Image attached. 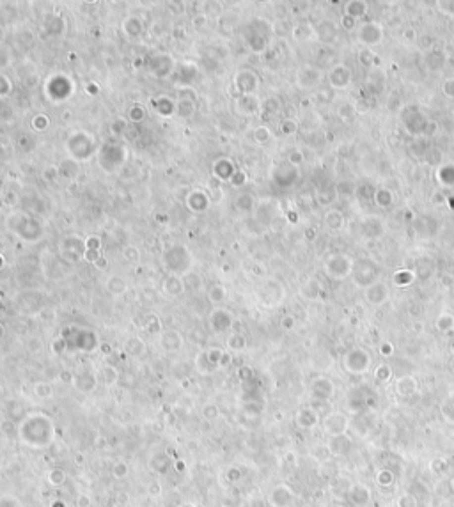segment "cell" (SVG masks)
<instances>
[{
    "label": "cell",
    "instance_id": "6da1fadb",
    "mask_svg": "<svg viewBox=\"0 0 454 507\" xmlns=\"http://www.w3.org/2000/svg\"><path fill=\"white\" fill-rule=\"evenodd\" d=\"M346 429H348V418H346V415L341 413V411L330 413L325 418V422H323V431H325V435L332 436V438L344 436Z\"/></svg>",
    "mask_w": 454,
    "mask_h": 507
},
{
    "label": "cell",
    "instance_id": "7a4b0ae2",
    "mask_svg": "<svg viewBox=\"0 0 454 507\" xmlns=\"http://www.w3.org/2000/svg\"><path fill=\"white\" fill-rule=\"evenodd\" d=\"M348 499H350V502H352L353 506L364 507V506H367V504H369L371 491H369V488L365 486V484L355 482V484H352V486H350V490H348Z\"/></svg>",
    "mask_w": 454,
    "mask_h": 507
},
{
    "label": "cell",
    "instance_id": "3957f363",
    "mask_svg": "<svg viewBox=\"0 0 454 507\" xmlns=\"http://www.w3.org/2000/svg\"><path fill=\"white\" fill-rule=\"evenodd\" d=\"M415 389H417V383H415V380H412V378H401V380L398 381V385H396V392L399 394V396H412L413 392H415Z\"/></svg>",
    "mask_w": 454,
    "mask_h": 507
},
{
    "label": "cell",
    "instance_id": "277c9868",
    "mask_svg": "<svg viewBox=\"0 0 454 507\" xmlns=\"http://www.w3.org/2000/svg\"><path fill=\"white\" fill-rule=\"evenodd\" d=\"M350 447H352V442H350L346 436H337V438H334V442H332L330 451L334 453V456H339V454L348 453Z\"/></svg>",
    "mask_w": 454,
    "mask_h": 507
},
{
    "label": "cell",
    "instance_id": "5b68a950",
    "mask_svg": "<svg viewBox=\"0 0 454 507\" xmlns=\"http://www.w3.org/2000/svg\"><path fill=\"white\" fill-rule=\"evenodd\" d=\"M429 470L437 473V475H444V473H447L451 470V465L446 457H433V459L429 461Z\"/></svg>",
    "mask_w": 454,
    "mask_h": 507
},
{
    "label": "cell",
    "instance_id": "8992f818",
    "mask_svg": "<svg viewBox=\"0 0 454 507\" xmlns=\"http://www.w3.org/2000/svg\"><path fill=\"white\" fill-rule=\"evenodd\" d=\"M396 506L398 507H419V502H417L415 495L408 493L406 491V493H403L398 500H396Z\"/></svg>",
    "mask_w": 454,
    "mask_h": 507
},
{
    "label": "cell",
    "instance_id": "52a82bcc",
    "mask_svg": "<svg viewBox=\"0 0 454 507\" xmlns=\"http://www.w3.org/2000/svg\"><path fill=\"white\" fill-rule=\"evenodd\" d=\"M442 415H444V418H446V420H449V422H454V396L447 398L446 403L442 405Z\"/></svg>",
    "mask_w": 454,
    "mask_h": 507
},
{
    "label": "cell",
    "instance_id": "ba28073f",
    "mask_svg": "<svg viewBox=\"0 0 454 507\" xmlns=\"http://www.w3.org/2000/svg\"><path fill=\"white\" fill-rule=\"evenodd\" d=\"M376 481H378V484H380V486L389 488L392 482H394V473L389 472V470H380V472H378V475H376Z\"/></svg>",
    "mask_w": 454,
    "mask_h": 507
},
{
    "label": "cell",
    "instance_id": "9c48e42d",
    "mask_svg": "<svg viewBox=\"0 0 454 507\" xmlns=\"http://www.w3.org/2000/svg\"><path fill=\"white\" fill-rule=\"evenodd\" d=\"M391 376V369L387 367V365H380L376 371V378L378 380H387V378Z\"/></svg>",
    "mask_w": 454,
    "mask_h": 507
},
{
    "label": "cell",
    "instance_id": "30bf717a",
    "mask_svg": "<svg viewBox=\"0 0 454 507\" xmlns=\"http://www.w3.org/2000/svg\"><path fill=\"white\" fill-rule=\"evenodd\" d=\"M451 482H453V490H454V479H453V481H451Z\"/></svg>",
    "mask_w": 454,
    "mask_h": 507
},
{
    "label": "cell",
    "instance_id": "8fae6325",
    "mask_svg": "<svg viewBox=\"0 0 454 507\" xmlns=\"http://www.w3.org/2000/svg\"><path fill=\"white\" fill-rule=\"evenodd\" d=\"M334 507H343V506H334Z\"/></svg>",
    "mask_w": 454,
    "mask_h": 507
}]
</instances>
